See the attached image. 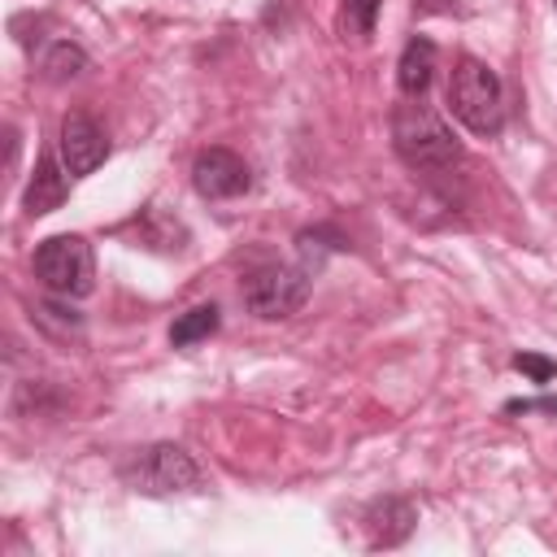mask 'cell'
<instances>
[{
    "instance_id": "cell-1",
    "label": "cell",
    "mask_w": 557,
    "mask_h": 557,
    "mask_svg": "<svg viewBox=\"0 0 557 557\" xmlns=\"http://www.w3.org/2000/svg\"><path fill=\"white\" fill-rule=\"evenodd\" d=\"M392 144H396V157L422 174H448L453 165H461L457 135L448 131V122L431 104H422V96H409L405 104H396Z\"/></svg>"
},
{
    "instance_id": "cell-2",
    "label": "cell",
    "mask_w": 557,
    "mask_h": 557,
    "mask_svg": "<svg viewBox=\"0 0 557 557\" xmlns=\"http://www.w3.org/2000/svg\"><path fill=\"white\" fill-rule=\"evenodd\" d=\"M448 109L453 117L470 131V135H500L505 126V91H500V78L487 61L479 57H461L453 65V78H448Z\"/></svg>"
},
{
    "instance_id": "cell-3",
    "label": "cell",
    "mask_w": 557,
    "mask_h": 557,
    "mask_svg": "<svg viewBox=\"0 0 557 557\" xmlns=\"http://www.w3.org/2000/svg\"><path fill=\"white\" fill-rule=\"evenodd\" d=\"M117 474L139 496H174L200 487V466L178 444H144L117 466Z\"/></svg>"
},
{
    "instance_id": "cell-4",
    "label": "cell",
    "mask_w": 557,
    "mask_h": 557,
    "mask_svg": "<svg viewBox=\"0 0 557 557\" xmlns=\"http://www.w3.org/2000/svg\"><path fill=\"white\" fill-rule=\"evenodd\" d=\"M35 278L65 296V300H78L96 287V257H91V244L83 235H48L39 248H35Z\"/></svg>"
},
{
    "instance_id": "cell-5",
    "label": "cell",
    "mask_w": 557,
    "mask_h": 557,
    "mask_svg": "<svg viewBox=\"0 0 557 557\" xmlns=\"http://www.w3.org/2000/svg\"><path fill=\"white\" fill-rule=\"evenodd\" d=\"M309 283L313 278L305 265H265L244 278V305L248 313L278 322V318H292L309 300Z\"/></svg>"
},
{
    "instance_id": "cell-6",
    "label": "cell",
    "mask_w": 557,
    "mask_h": 557,
    "mask_svg": "<svg viewBox=\"0 0 557 557\" xmlns=\"http://www.w3.org/2000/svg\"><path fill=\"white\" fill-rule=\"evenodd\" d=\"M252 183L244 157H235L231 148H205L191 165V187L205 196V200H235L244 196Z\"/></svg>"
},
{
    "instance_id": "cell-7",
    "label": "cell",
    "mask_w": 557,
    "mask_h": 557,
    "mask_svg": "<svg viewBox=\"0 0 557 557\" xmlns=\"http://www.w3.org/2000/svg\"><path fill=\"white\" fill-rule=\"evenodd\" d=\"M57 152H61V165L70 170V178H83V174H91L109 157V139H104V131L87 113H65Z\"/></svg>"
},
{
    "instance_id": "cell-8",
    "label": "cell",
    "mask_w": 557,
    "mask_h": 557,
    "mask_svg": "<svg viewBox=\"0 0 557 557\" xmlns=\"http://www.w3.org/2000/svg\"><path fill=\"white\" fill-rule=\"evenodd\" d=\"M65 191H70V170H65L52 152H44V157L35 161V174H30L26 191H22V209H26L30 218L52 213V209L65 200Z\"/></svg>"
},
{
    "instance_id": "cell-9",
    "label": "cell",
    "mask_w": 557,
    "mask_h": 557,
    "mask_svg": "<svg viewBox=\"0 0 557 557\" xmlns=\"http://www.w3.org/2000/svg\"><path fill=\"white\" fill-rule=\"evenodd\" d=\"M435 78V44L426 35H413L400 52V65H396V83L405 96H422Z\"/></svg>"
},
{
    "instance_id": "cell-10",
    "label": "cell",
    "mask_w": 557,
    "mask_h": 557,
    "mask_svg": "<svg viewBox=\"0 0 557 557\" xmlns=\"http://www.w3.org/2000/svg\"><path fill=\"white\" fill-rule=\"evenodd\" d=\"M366 522H370V531H374V544H400V540L413 531L418 513H413L409 500L387 496V500H379V505L366 513Z\"/></svg>"
},
{
    "instance_id": "cell-11",
    "label": "cell",
    "mask_w": 557,
    "mask_h": 557,
    "mask_svg": "<svg viewBox=\"0 0 557 557\" xmlns=\"http://www.w3.org/2000/svg\"><path fill=\"white\" fill-rule=\"evenodd\" d=\"M213 331H218V309H213V305H196V309H187V313L170 326V344H174V348H187V344L209 339Z\"/></svg>"
},
{
    "instance_id": "cell-12",
    "label": "cell",
    "mask_w": 557,
    "mask_h": 557,
    "mask_svg": "<svg viewBox=\"0 0 557 557\" xmlns=\"http://www.w3.org/2000/svg\"><path fill=\"white\" fill-rule=\"evenodd\" d=\"M83 65H87V52L78 44H52V52L44 57V78L48 83H65V78L83 74Z\"/></svg>"
},
{
    "instance_id": "cell-13",
    "label": "cell",
    "mask_w": 557,
    "mask_h": 557,
    "mask_svg": "<svg viewBox=\"0 0 557 557\" xmlns=\"http://www.w3.org/2000/svg\"><path fill=\"white\" fill-rule=\"evenodd\" d=\"M379 9H383V0H344V26H348L352 35H370Z\"/></svg>"
},
{
    "instance_id": "cell-14",
    "label": "cell",
    "mask_w": 557,
    "mask_h": 557,
    "mask_svg": "<svg viewBox=\"0 0 557 557\" xmlns=\"http://www.w3.org/2000/svg\"><path fill=\"white\" fill-rule=\"evenodd\" d=\"M513 370L531 374V383H548V379L557 374V361H548V357H535V352H518V357H513Z\"/></svg>"
},
{
    "instance_id": "cell-15",
    "label": "cell",
    "mask_w": 557,
    "mask_h": 557,
    "mask_svg": "<svg viewBox=\"0 0 557 557\" xmlns=\"http://www.w3.org/2000/svg\"><path fill=\"white\" fill-rule=\"evenodd\" d=\"M418 4H422V9H444L448 0H418Z\"/></svg>"
}]
</instances>
